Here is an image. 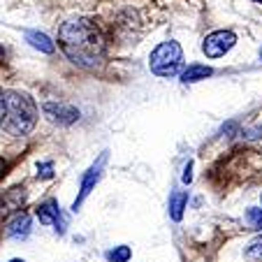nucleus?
Listing matches in <instances>:
<instances>
[{
	"label": "nucleus",
	"mask_w": 262,
	"mask_h": 262,
	"mask_svg": "<svg viewBox=\"0 0 262 262\" xmlns=\"http://www.w3.org/2000/svg\"><path fill=\"white\" fill-rule=\"evenodd\" d=\"M58 42L63 54L79 68L93 70L104 63V42L91 21H65L58 28Z\"/></svg>",
	"instance_id": "nucleus-1"
},
{
	"label": "nucleus",
	"mask_w": 262,
	"mask_h": 262,
	"mask_svg": "<svg viewBox=\"0 0 262 262\" xmlns=\"http://www.w3.org/2000/svg\"><path fill=\"white\" fill-rule=\"evenodd\" d=\"M37 123V104L33 98L19 91H3L0 93V130L12 137L30 135Z\"/></svg>",
	"instance_id": "nucleus-2"
},
{
	"label": "nucleus",
	"mask_w": 262,
	"mask_h": 262,
	"mask_svg": "<svg viewBox=\"0 0 262 262\" xmlns=\"http://www.w3.org/2000/svg\"><path fill=\"white\" fill-rule=\"evenodd\" d=\"M181 60H183L181 45L169 40L156 47L151 58H148V65H151V72L158 74V77H174L181 70Z\"/></svg>",
	"instance_id": "nucleus-3"
},
{
	"label": "nucleus",
	"mask_w": 262,
	"mask_h": 262,
	"mask_svg": "<svg viewBox=\"0 0 262 262\" xmlns=\"http://www.w3.org/2000/svg\"><path fill=\"white\" fill-rule=\"evenodd\" d=\"M237 42V35L232 30H216V33L207 35V40L202 45V51L209 56V58H221L225 56Z\"/></svg>",
	"instance_id": "nucleus-4"
},
{
	"label": "nucleus",
	"mask_w": 262,
	"mask_h": 262,
	"mask_svg": "<svg viewBox=\"0 0 262 262\" xmlns=\"http://www.w3.org/2000/svg\"><path fill=\"white\" fill-rule=\"evenodd\" d=\"M104 163H107V151L104 154H100V158L95 160L93 165L89 167V172L81 177V188H79V195H77V200H74V204H72V209L77 211V209L84 204V200L89 198L91 193H93V188H95V183L100 181V177H102V169H104Z\"/></svg>",
	"instance_id": "nucleus-5"
},
{
	"label": "nucleus",
	"mask_w": 262,
	"mask_h": 262,
	"mask_svg": "<svg viewBox=\"0 0 262 262\" xmlns=\"http://www.w3.org/2000/svg\"><path fill=\"white\" fill-rule=\"evenodd\" d=\"M35 213H37V218H40L42 225H54L58 234H63L65 228H68V221H65V216H63V211H60V207H58L56 200H47V202H42Z\"/></svg>",
	"instance_id": "nucleus-6"
},
{
	"label": "nucleus",
	"mask_w": 262,
	"mask_h": 262,
	"mask_svg": "<svg viewBox=\"0 0 262 262\" xmlns=\"http://www.w3.org/2000/svg\"><path fill=\"white\" fill-rule=\"evenodd\" d=\"M42 109H45L47 119L54 121V123H58V125H70V123H74V121L79 119V112H77L74 107H70V104L47 102Z\"/></svg>",
	"instance_id": "nucleus-7"
},
{
	"label": "nucleus",
	"mask_w": 262,
	"mask_h": 262,
	"mask_svg": "<svg viewBox=\"0 0 262 262\" xmlns=\"http://www.w3.org/2000/svg\"><path fill=\"white\" fill-rule=\"evenodd\" d=\"M28 232H30V216H28V213H24V211L16 213V216L7 223V228H5L7 237H14V239L28 237Z\"/></svg>",
	"instance_id": "nucleus-8"
},
{
	"label": "nucleus",
	"mask_w": 262,
	"mask_h": 262,
	"mask_svg": "<svg viewBox=\"0 0 262 262\" xmlns=\"http://www.w3.org/2000/svg\"><path fill=\"white\" fill-rule=\"evenodd\" d=\"M24 200H26L24 188H12V190H7V193L3 195V200H0V213H3V216H7V213H12V211H16V209H21ZM16 213H19V211H16Z\"/></svg>",
	"instance_id": "nucleus-9"
},
{
	"label": "nucleus",
	"mask_w": 262,
	"mask_h": 262,
	"mask_svg": "<svg viewBox=\"0 0 262 262\" xmlns=\"http://www.w3.org/2000/svg\"><path fill=\"white\" fill-rule=\"evenodd\" d=\"M211 74H213V70L209 68V65L195 63V65H188V68L181 72V81L183 84H195V81H202V79H207V77H211Z\"/></svg>",
	"instance_id": "nucleus-10"
},
{
	"label": "nucleus",
	"mask_w": 262,
	"mask_h": 262,
	"mask_svg": "<svg viewBox=\"0 0 262 262\" xmlns=\"http://www.w3.org/2000/svg\"><path fill=\"white\" fill-rule=\"evenodd\" d=\"M26 42H30V47H35V49L42 51V54H54V49H56L54 42H51L45 33H40V30L26 33Z\"/></svg>",
	"instance_id": "nucleus-11"
},
{
	"label": "nucleus",
	"mask_w": 262,
	"mask_h": 262,
	"mask_svg": "<svg viewBox=\"0 0 262 262\" xmlns=\"http://www.w3.org/2000/svg\"><path fill=\"white\" fill-rule=\"evenodd\" d=\"M186 204H188V193L177 190V193L169 195V216H172V221H181Z\"/></svg>",
	"instance_id": "nucleus-12"
},
{
	"label": "nucleus",
	"mask_w": 262,
	"mask_h": 262,
	"mask_svg": "<svg viewBox=\"0 0 262 262\" xmlns=\"http://www.w3.org/2000/svg\"><path fill=\"white\" fill-rule=\"evenodd\" d=\"M244 257H246V260H253V262H262V234L248 244L246 251H244Z\"/></svg>",
	"instance_id": "nucleus-13"
},
{
	"label": "nucleus",
	"mask_w": 262,
	"mask_h": 262,
	"mask_svg": "<svg viewBox=\"0 0 262 262\" xmlns=\"http://www.w3.org/2000/svg\"><path fill=\"white\" fill-rule=\"evenodd\" d=\"M244 218H246V223L253 230H262V209L260 207H248Z\"/></svg>",
	"instance_id": "nucleus-14"
},
{
	"label": "nucleus",
	"mask_w": 262,
	"mask_h": 262,
	"mask_svg": "<svg viewBox=\"0 0 262 262\" xmlns=\"http://www.w3.org/2000/svg\"><path fill=\"white\" fill-rule=\"evenodd\" d=\"M130 255H133V251H130V246H116L114 251H109L107 257L109 262H128Z\"/></svg>",
	"instance_id": "nucleus-15"
},
{
	"label": "nucleus",
	"mask_w": 262,
	"mask_h": 262,
	"mask_svg": "<svg viewBox=\"0 0 262 262\" xmlns=\"http://www.w3.org/2000/svg\"><path fill=\"white\" fill-rule=\"evenodd\" d=\"M37 177H40V179H51V177H54V165H51V163L37 165Z\"/></svg>",
	"instance_id": "nucleus-16"
},
{
	"label": "nucleus",
	"mask_w": 262,
	"mask_h": 262,
	"mask_svg": "<svg viewBox=\"0 0 262 262\" xmlns=\"http://www.w3.org/2000/svg\"><path fill=\"white\" fill-rule=\"evenodd\" d=\"M190 169H193V163H188V165H186V167H183V183H190V181H193V172H190Z\"/></svg>",
	"instance_id": "nucleus-17"
},
{
	"label": "nucleus",
	"mask_w": 262,
	"mask_h": 262,
	"mask_svg": "<svg viewBox=\"0 0 262 262\" xmlns=\"http://www.w3.org/2000/svg\"><path fill=\"white\" fill-rule=\"evenodd\" d=\"M5 167H7V165H5V160H3V158H0V179H3V177H5Z\"/></svg>",
	"instance_id": "nucleus-18"
},
{
	"label": "nucleus",
	"mask_w": 262,
	"mask_h": 262,
	"mask_svg": "<svg viewBox=\"0 0 262 262\" xmlns=\"http://www.w3.org/2000/svg\"><path fill=\"white\" fill-rule=\"evenodd\" d=\"M5 58V49H3V47H0V60Z\"/></svg>",
	"instance_id": "nucleus-19"
},
{
	"label": "nucleus",
	"mask_w": 262,
	"mask_h": 262,
	"mask_svg": "<svg viewBox=\"0 0 262 262\" xmlns=\"http://www.w3.org/2000/svg\"><path fill=\"white\" fill-rule=\"evenodd\" d=\"M10 262H24V260H10Z\"/></svg>",
	"instance_id": "nucleus-20"
},
{
	"label": "nucleus",
	"mask_w": 262,
	"mask_h": 262,
	"mask_svg": "<svg viewBox=\"0 0 262 262\" xmlns=\"http://www.w3.org/2000/svg\"><path fill=\"white\" fill-rule=\"evenodd\" d=\"M255 3H260V5H262V0H255Z\"/></svg>",
	"instance_id": "nucleus-21"
},
{
	"label": "nucleus",
	"mask_w": 262,
	"mask_h": 262,
	"mask_svg": "<svg viewBox=\"0 0 262 262\" xmlns=\"http://www.w3.org/2000/svg\"><path fill=\"white\" fill-rule=\"evenodd\" d=\"M260 58H262V49H260Z\"/></svg>",
	"instance_id": "nucleus-22"
}]
</instances>
